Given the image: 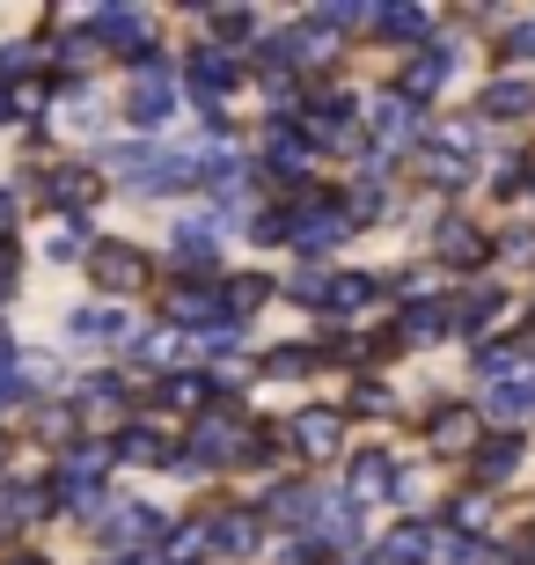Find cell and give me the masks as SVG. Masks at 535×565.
Here are the masks:
<instances>
[{
	"label": "cell",
	"mask_w": 535,
	"mask_h": 565,
	"mask_svg": "<svg viewBox=\"0 0 535 565\" xmlns=\"http://www.w3.org/2000/svg\"><path fill=\"white\" fill-rule=\"evenodd\" d=\"M96 273H104V279H125V287H140V279H147V257L118 243V250H104V257H96Z\"/></svg>",
	"instance_id": "1"
},
{
	"label": "cell",
	"mask_w": 535,
	"mask_h": 565,
	"mask_svg": "<svg viewBox=\"0 0 535 565\" xmlns=\"http://www.w3.org/2000/svg\"><path fill=\"white\" fill-rule=\"evenodd\" d=\"M293 434H301V448H309V456H330V440H338V412H309Z\"/></svg>",
	"instance_id": "2"
},
{
	"label": "cell",
	"mask_w": 535,
	"mask_h": 565,
	"mask_svg": "<svg viewBox=\"0 0 535 565\" xmlns=\"http://www.w3.org/2000/svg\"><path fill=\"white\" fill-rule=\"evenodd\" d=\"M52 191H60L66 206H88V199H96V177H88V169H60V177H52Z\"/></svg>",
	"instance_id": "3"
},
{
	"label": "cell",
	"mask_w": 535,
	"mask_h": 565,
	"mask_svg": "<svg viewBox=\"0 0 535 565\" xmlns=\"http://www.w3.org/2000/svg\"><path fill=\"white\" fill-rule=\"evenodd\" d=\"M470 434L477 426L462 419V412H440V419H432V440H440V448H470Z\"/></svg>",
	"instance_id": "4"
},
{
	"label": "cell",
	"mask_w": 535,
	"mask_h": 565,
	"mask_svg": "<svg viewBox=\"0 0 535 565\" xmlns=\"http://www.w3.org/2000/svg\"><path fill=\"white\" fill-rule=\"evenodd\" d=\"M213 536H221L227 551H249V544H257V529H249V514H221V529H213Z\"/></svg>",
	"instance_id": "5"
},
{
	"label": "cell",
	"mask_w": 535,
	"mask_h": 565,
	"mask_svg": "<svg viewBox=\"0 0 535 565\" xmlns=\"http://www.w3.org/2000/svg\"><path fill=\"white\" fill-rule=\"evenodd\" d=\"M426 88H440V60H418L411 66V96H426Z\"/></svg>",
	"instance_id": "6"
},
{
	"label": "cell",
	"mask_w": 535,
	"mask_h": 565,
	"mask_svg": "<svg viewBox=\"0 0 535 565\" xmlns=\"http://www.w3.org/2000/svg\"><path fill=\"white\" fill-rule=\"evenodd\" d=\"M389 484V470H382V456H367V470H360V492H382Z\"/></svg>",
	"instance_id": "7"
},
{
	"label": "cell",
	"mask_w": 535,
	"mask_h": 565,
	"mask_svg": "<svg viewBox=\"0 0 535 565\" xmlns=\"http://www.w3.org/2000/svg\"><path fill=\"white\" fill-rule=\"evenodd\" d=\"M0 228H8V199H0Z\"/></svg>",
	"instance_id": "8"
},
{
	"label": "cell",
	"mask_w": 535,
	"mask_h": 565,
	"mask_svg": "<svg viewBox=\"0 0 535 565\" xmlns=\"http://www.w3.org/2000/svg\"><path fill=\"white\" fill-rule=\"evenodd\" d=\"M132 565H147V558H132Z\"/></svg>",
	"instance_id": "9"
}]
</instances>
